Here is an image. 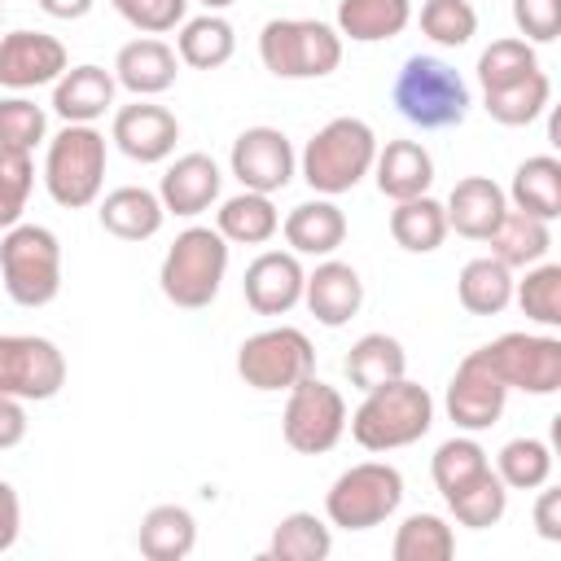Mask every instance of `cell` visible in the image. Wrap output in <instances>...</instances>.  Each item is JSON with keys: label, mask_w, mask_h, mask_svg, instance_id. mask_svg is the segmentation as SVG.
Segmentation results:
<instances>
[{"label": "cell", "mask_w": 561, "mask_h": 561, "mask_svg": "<svg viewBox=\"0 0 561 561\" xmlns=\"http://www.w3.org/2000/svg\"><path fill=\"white\" fill-rule=\"evenodd\" d=\"M48 140V114L31 96H0V149L35 153Z\"/></svg>", "instance_id": "cell-43"}, {"label": "cell", "mask_w": 561, "mask_h": 561, "mask_svg": "<svg viewBox=\"0 0 561 561\" xmlns=\"http://www.w3.org/2000/svg\"><path fill=\"white\" fill-rule=\"evenodd\" d=\"M118 9V18L127 26H136L140 35H167L184 22L188 0H110Z\"/></svg>", "instance_id": "cell-46"}, {"label": "cell", "mask_w": 561, "mask_h": 561, "mask_svg": "<svg viewBox=\"0 0 561 561\" xmlns=\"http://www.w3.org/2000/svg\"><path fill=\"white\" fill-rule=\"evenodd\" d=\"M486 465H491V460H486L482 443H478L473 434H456V438L438 443V451L430 456V478H434L438 495H451V491H460L469 478H478Z\"/></svg>", "instance_id": "cell-41"}, {"label": "cell", "mask_w": 561, "mask_h": 561, "mask_svg": "<svg viewBox=\"0 0 561 561\" xmlns=\"http://www.w3.org/2000/svg\"><path fill=\"white\" fill-rule=\"evenodd\" d=\"M403 504V473L386 460H359L333 478L324 495V517L337 530H373L390 522Z\"/></svg>", "instance_id": "cell-8"}, {"label": "cell", "mask_w": 561, "mask_h": 561, "mask_svg": "<svg viewBox=\"0 0 561 561\" xmlns=\"http://www.w3.org/2000/svg\"><path fill=\"white\" fill-rule=\"evenodd\" d=\"M96 219L110 237L118 241H149L162 232V197L153 188H140V184H123V188H110L96 206Z\"/></svg>", "instance_id": "cell-23"}, {"label": "cell", "mask_w": 561, "mask_h": 561, "mask_svg": "<svg viewBox=\"0 0 561 561\" xmlns=\"http://www.w3.org/2000/svg\"><path fill=\"white\" fill-rule=\"evenodd\" d=\"M228 167L232 175L241 180V188L250 193H280L294 171H298V158H294V145L280 127H245L237 140H232V153H228Z\"/></svg>", "instance_id": "cell-14"}, {"label": "cell", "mask_w": 561, "mask_h": 561, "mask_svg": "<svg viewBox=\"0 0 561 561\" xmlns=\"http://www.w3.org/2000/svg\"><path fill=\"white\" fill-rule=\"evenodd\" d=\"M215 228L232 245H263V241H272L280 232V215H276V206H272L267 193L241 188L237 197H228L215 210Z\"/></svg>", "instance_id": "cell-31"}, {"label": "cell", "mask_w": 561, "mask_h": 561, "mask_svg": "<svg viewBox=\"0 0 561 561\" xmlns=\"http://www.w3.org/2000/svg\"><path fill=\"white\" fill-rule=\"evenodd\" d=\"M390 237L408 254H434L447 241V210H443V202L430 197V193L408 197V202H394V210H390Z\"/></svg>", "instance_id": "cell-32"}, {"label": "cell", "mask_w": 561, "mask_h": 561, "mask_svg": "<svg viewBox=\"0 0 561 561\" xmlns=\"http://www.w3.org/2000/svg\"><path fill=\"white\" fill-rule=\"evenodd\" d=\"M237 53V31L224 13H202V18H184L180 35H175V57L193 70H219L228 66Z\"/></svg>", "instance_id": "cell-28"}, {"label": "cell", "mask_w": 561, "mask_h": 561, "mask_svg": "<svg viewBox=\"0 0 561 561\" xmlns=\"http://www.w3.org/2000/svg\"><path fill=\"white\" fill-rule=\"evenodd\" d=\"M26 403L22 399H9L0 394V451H13L22 438H26Z\"/></svg>", "instance_id": "cell-49"}, {"label": "cell", "mask_w": 561, "mask_h": 561, "mask_svg": "<svg viewBox=\"0 0 561 561\" xmlns=\"http://www.w3.org/2000/svg\"><path fill=\"white\" fill-rule=\"evenodd\" d=\"M412 22V0H337V35L355 44H381L403 35Z\"/></svg>", "instance_id": "cell-27"}, {"label": "cell", "mask_w": 561, "mask_h": 561, "mask_svg": "<svg viewBox=\"0 0 561 561\" xmlns=\"http://www.w3.org/2000/svg\"><path fill=\"white\" fill-rule=\"evenodd\" d=\"M508 390L557 394L561 390V337L552 333H500L482 346Z\"/></svg>", "instance_id": "cell-12"}, {"label": "cell", "mask_w": 561, "mask_h": 561, "mask_svg": "<svg viewBox=\"0 0 561 561\" xmlns=\"http://www.w3.org/2000/svg\"><path fill=\"white\" fill-rule=\"evenodd\" d=\"M333 552V530L324 517L316 513H285L267 539V557L272 561H324Z\"/></svg>", "instance_id": "cell-36"}, {"label": "cell", "mask_w": 561, "mask_h": 561, "mask_svg": "<svg viewBox=\"0 0 561 561\" xmlns=\"http://www.w3.org/2000/svg\"><path fill=\"white\" fill-rule=\"evenodd\" d=\"M114 75L83 61V66H66L61 79L53 83V114L66 123H96L110 105H114Z\"/></svg>", "instance_id": "cell-24"}, {"label": "cell", "mask_w": 561, "mask_h": 561, "mask_svg": "<svg viewBox=\"0 0 561 561\" xmlns=\"http://www.w3.org/2000/svg\"><path fill=\"white\" fill-rule=\"evenodd\" d=\"M513 298L526 320L557 329L561 324V263H530L522 280H513Z\"/></svg>", "instance_id": "cell-40"}, {"label": "cell", "mask_w": 561, "mask_h": 561, "mask_svg": "<svg viewBox=\"0 0 561 561\" xmlns=\"http://www.w3.org/2000/svg\"><path fill=\"white\" fill-rule=\"evenodd\" d=\"M105 184V136L92 123H66L44 149V188L57 206L83 210Z\"/></svg>", "instance_id": "cell-6"}, {"label": "cell", "mask_w": 561, "mask_h": 561, "mask_svg": "<svg viewBox=\"0 0 561 561\" xmlns=\"http://www.w3.org/2000/svg\"><path fill=\"white\" fill-rule=\"evenodd\" d=\"M66 386V355L39 333H0V394L44 403Z\"/></svg>", "instance_id": "cell-11"}, {"label": "cell", "mask_w": 561, "mask_h": 561, "mask_svg": "<svg viewBox=\"0 0 561 561\" xmlns=\"http://www.w3.org/2000/svg\"><path fill=\"white\" fill-rule=\"evenodd\" d=\"M495 473L508 491H539L552 478V447L543 438H508L495 456Z\"/></svg>", "instance_id": "cell-39"}, {"label": "cell", "mask_w": 561, "mask_h": 561, "mask_svg": "<svg viewBox=\"0 0 561 561\" xmlns=\"http://www.w3.org/2000/svg\"><path fill=\"white\" fill-rule=\"evenodd\" d=\"M443 500H447L451 517H456L460 526H469V530L500 526V522H504V513H508V486L500 482V473H495L491 465H486L478 478H469L460 491L443 495Z\"/></svg>", "instance_id": "cell-35"}, {"label": "cell", "mask_w": 561, "mask_h": 561, "mask_svg": "<svg viewBox=\"0 0 561 561\" xmlns=\"http://www.w3.org/2000/svg\"><path fill=\"white\" fill-rule=\"evenodd\" d=\"M31 188H35V162H31V153L0 149V228L22 224V210L31 202Z\"/></svg>", "instance_id": "cell-45"}, {"label": "cell", "mask_w": 561, "mask_h": 561, "mask_svg": "<svg viewBox=\"0 0 561 561\" xmlns=\"http://www.w3.org/2000/svg\"><path fill=\"white\" fill-rule=\"evenodd\" d=\"M136 548L149 561H184L197 548V522L184 504H153L140 517Z\"/></svg>", "instance_id": "cell-26"}, {"label": "cell", "mask_w": 561, "mask_h": 561, "mask_svg": "<svg viewBox=\"0 0 561 561\" xmlns=\"http://www.w3.org/2000/svg\"><path fill=\"white\" fill-rule=\"evenodd\" d=\"M513 22L526 44H552L561 35V0H513Z\"/></svg>", "instance_id": "cell-47"}, {"label": "cell", "mask_w": 561, "mask_h": 561, "mask_svg": "<svg viewBox=\"0 0 561 561\" xmlns=\"http://www.w3.org/2000/svg\"><path fill=\"white\" fill-rule=\"evenodd\" d=\"M280 434L298 456L333 451L346 434V399L337 394V386L320 381L316 373L302 377L298 386H289L285 412H280Z\"/></svg>", "instance_id": "cell-10"}, {"label": "cell", "mask_w": 561, "mask_h": 561, "mask_svg": "<svg viewBox=\"0 0 561 561\" xmlns=\"http://www.w3.org/2000/svg\"><path fill=\"white\" fill-rule=\"evenodd\" d=\"M535 530H539V539L561 543V491L548 482L539 486V500H535Z\"/></svg>", "instance_id": "cell-48"}, {"label": "cell", "mask_w": 561, "mask_h": 561, "mask_svg": "<svg viewBox=\"0 0 561 561\" xmlns=\"http://www.w3.org/2000/svg\"><path fill=\"white\" fill-rule=\"evenodd\" d=\"M390 557L394 561H451L456 557V535L438 513H412L394 530Z\"/></svg>", "instance_id": "cell-38"}, {"label": "cell", "mask_w": 561, "mask_h": 561, "mask_svg": "<svg viewBox=\"0 0 561 561\" xmlns=\"http://www.w3.org/2000/svg\"><path fill=\"white\" fill-rule=\"evenodd\" d=\"M421 31L443 48H465L478 35V9L469 0H425Z\"/></svg>", "instance_id": "cell-44"}, {"label": "cell", "mask_w": 561, "mask_h": 561, "mask_svg": "<svg viewBox=\"0 0 561 561\" xmlns=\"http://www.w3.org/2000/svg\"><path fill=\"white\" fill-rule=\"evenodd\" d=\"M491 241V254L504 263V267H530L539 259H548L552 250V228L548 219H535L526 210H504L500 228L486 237Z\"/></svg>", "instance_id": "cell-34"}, {"label": "cell", "mask_w": 561, "mask_h": 561, "mask_svg": "<svg viewBox=\"0 0 561 561\" xmlns=\"http://www.w3.org/2000/svg\"><path fill=\"white\" fill-rule=\"evenodd\" d=\"M548 96H552V83L543 70H530L526 79L517 83H504L495 92H482V105L486 114L500 123V127H526L535 123L543 110H548Z\"/></svg>", "instance_id": "cell-37"}, {"label": "cell", "mask_w": 561, "mask_h": 561, "mask_svg": "<svg viewBox=\"0 0 561 561\" xmlns=\"http://www.w3.org/2000/svg\"><path fill=\"white\" fill-rule=\"evenodd\" d=\"M342 373H346V381L364 394V390H373V386H386V381L403 377V373H408V351H403V342L390 337V333H364V337L346 351Z\"/></svg>", "instance_id": "cell-30"}, {"label": "cell", "mask_w": 561, "mask_h": 561, "mask_svg": "<svg viewBox=\"0 0 561 561\" xmlns=\"http://www.w3.org/2000/svg\"><path fill=\"white\" fill-rule=\"evenodd\" d=\"M70 66L66 44L48 31H9L0 35V88L31 92L44 83H57Z\"/></svg>", "instance_id": "cell-15"}, {"label": "cell", "mask_w": 561, "mask_h": 561, "mask_svg": "<svg viewBox=\"0 0 561 561\" xmlns=\"http://www.w3.org/2000/svg\"><path fill=\"white\" fill-rule=\"evenodd\" d=\"M0 18H4V4H0Z\"/></svg>", "instance_id": "cell-53"}, {"label": "cell", "mask_w": 561, "mask_h": 561, "mask_svg": "<svg viewBox=\"0 0 561 561\" xmlns=\"http://www.w3.org/2000/svg\"><path fill=\"white\" fill-rule=\"evenodd\" d=\"M197 4H206V13H219V9H228V4H237V0H197Z\"/></svg>", "instance_id": "cell-52"}, {"label": "cell", "mask_w": 561, "mask_h": 561, "mask_svg": "<svg viewBox=\"0 0 561 561\" xmlns=\"http://www.w3.org/2000/svg\"><path fill=\"white\" fill-rule=\"evenodd\" d=\"M430 425H434V399L421 381H408V377L364 390V403L346 416V430L364 451L412 447L430 434Z\"/></svg>", "instance_id": "cell-1"}, {"label": "cell", "mask_w": 561, "mask_h": 561, "mask_svg": "<svg viewBox=\"0 0 561 561\" xmlns=\"http://www.w3.org/2000/svg\"><path fill=\"white\" fill-rule=\"evenodd\" d=\"M302 302H307V311H311L324 329H342V324L355 320L359 307H364V280H359V272H355L351 263L324 259V263H316V272H307V280H302Z\"/></svg>", "instance_id": "cell-19"}, {"label": "cell", "mask_w": 561, "mask_h": 561, "mask_svg": "<svg viewBox=\"0 0 561 561\" xmlns=\"http://www.w3.org/2000/svg\"><path fill=\"white\" fill-rule=\"evenodd\" d=\"M508 202H513V210H526V215L552 224L561 215V162L552 153H535V158L517 162Z\"/></svg>", "instance_id": "cell-29"}, {"label": "cell", "mask_w": 561, "mask_h": 561, "mask_svg": "<svg viewBox=\"0 0 561 561\" xmlns=\"http://www.w3.org/2000/svg\"><path fill=\"white\" fill-rule=\"evenodd\" d=\"M302 280H307V272L294 250H263L245 267L241 289H245V302L254 316H285L302 302Z\"/></svg>", "instance_id": "cell-17"}, {"label": "cell", "mask_w": 561, "mask_h": 561, "mask_svg": "<svg viewBox=\"0 0 561 561\" xmlns=\"http://www.w3.org/2000/svg\"><path fill=\"white\" fill-rule=\"evenodd\" d=\"M4 294L18 307H48L61 294V241L44 224H13L0 241Z\"/></svg>", "instance_id": "cell-5"}, {"label": "cell", "mask_w": 561, "mask_h": 561, "mask_svg": "<svg viewBox=\"0 0 561 561\" xmlns=\"http://www.w3.org/2000/svg\"><path fill=\"white\" fill-rule=\"evenodd\" d=\"M530 70H539V57H535V44H526L522 35L491 39V48H482V57H478V83H482V92H495L504 83H517Z\"/></svg>", "instance_id": "cell-42"}, {"label": "cell", "mask_w": 561, "mask_h": 561, "mask_svg": "<svg viewBox=\"0 0 561 561\" xmlns=\"http://www.w3.org/2000/svg\"><path fill=\"white\" fill-rule=\"evenodd\" d=\"M22 535V500L13 491V482L0 478V552H9Z\"/></svg>", "instance_id": "cell-50"}, {"label": "cell", "mask_w": 561, "mask_h": 561, "mask_svg": "<svg viewBox=\"0 0 561 561\" xmlns=\"http://www.w3.org/2000/svg\"><path fill=\"white\" fill-rule=\"evenodd\" d=\"M259 57L276 79H324L342 66V35L320 18H272L259 31Z\"/></svg>", "instance_id": "cell-7"}, {"label": "cell", "mask_w": 561, "mask_h": 561, "mask_svg": "<svg viewBox=\"0 0 561 561\" xmlns=\"http://www.w3.org/2000/svg\"><path fill=\"white\" fill-rule=\"evenodd\" d=\"M219 188H224L219 162L210 153H184V158H175L162 171L158 197H162V210L167 215L193 219V215H202V210H210L219 202Z\"/></svg>", "instance_id": "cell-18"}, {"label": "cell", "mask_w": 561, "mask_h": 561, "mask_svg": "<svg viewBox=\"0 0 561 561\" xmlns=\"http://www.w3.org/2000/svg\"><path fill=\"white\" fill-rule=\"evenodd\" d=\"M443 210H447V232L469 237V241H486L508 210V193L491 175H465L447 193Z\"/></svg>", "instance_id": "cell-20"}, {"label": "cell", "mask_w": 561, "mask_h": 561, "mask_svg": "<svg viewBox=\"0 0 561 561\" xmlns=\"http://www.w3.org/2000/svg\"><path fill=\"white\" fill-rule=\"evenodd\" d=\"M373 180H377V193L390 202L421 197L434 184V158L421 140H386V149H377L373 158Z\"/></svg>", "instance_id": "cell-22"}, {"label": "cell", "mask_w": 561, "mask_h": 561, "mask_svg": "<svg viewBox=\"0 0 561 561\" xmlns=\"http://www.w3.org/2000/svg\"><path fill=\"white\" fill-rule=\"evenodd\" d=\"M228 276V241L219 237V228H206V224H193L184 228L167 254H162V267H158V285H162V298L175 302L180 311H202L219 298V285Z\"/></svg>", "instance_id": "cell-3"}, {"label": "cell", "mask_w": 561, "mask_h": 561, "mask_svg": "<svg viewBox=\"0 0 561 561\" xmlns=\"http://www.w3.org/2000/svg\"><path fill=\"white\" fill-rule=\"evenodd\" d=\"M316 373V346L302 329L294 324H276V329H263V333H250L241 346H237V377L250 386V390H263V394H276V390H289L298 386L302 377Z\"/></svg>", "instance_id": "cell-9"}, {"label": "cell", "mask_w": 561, "mask_h": 561, "mask_svg": "<svg viewBox=\"0 0 561 561\" xmlns=\"http://www.w3.org/2000/svg\"><path fill=\"white\" fill-rule=\"evenodd\" d=\"M504 403H508V386H504L500 373L491 368L486 351H482V346L469 351V355L456 364V373H451V381H447V399H443L451 425L465 430V434H482V430H491V425L504 416Z\"/></svg>", "instance_id": "cell-13"}, {"label": "cell", "mask_w": 561, "mask_h": 561, "mask_svg": "<svg viewBox=\"0 0 561 561\" xmlns=\"http://www.w3.org/2000/svg\"><path fill=\"white\" fill-rule=\"evenodd\" d=\"M373 158H377V131L364 118L342 114V118H329L307 140L298 171L311 184V193L337 197V193H351L373 171Z\"/></svg>", "instance_id": "cell-2"}, {"label": "cell", "mask_w": 561, "mask_h": 561, "mask_svg": "<svg viewBox=\"0 0 561 561\" xmlns=\"http://www.w3.org/2000/svg\"><path fill=\"white\" fill-rule=\"evenodd\" d=\"M175 75H180V57L158 35L131 39L114 57V83L127 88L131 96H158V92H167L175 83Z\"/></svg>", "instance_id": "cell-21"}, {"label": "cell", "mask_w": 561, "mask_h": 561, "mask_svg": "<svg viewBox=\"0 0 561 561\" xmlns=\"http://www.w3.org/2000/svg\"><path fill=\"white\" fill-rule=\"evenodd\" d=\"M456 298L469 316H500L513 302V267H504L495 254L469 259L456 276Z\"/></svg>", "instance_id": "cell-33"}, {"label": "cell", "mask_w": 561, "mask_h": 561, "mask_svg": "<svg viewBox=\"0 0 561 561\" xmlns=\"http://www.w3.org/2000/svg\"><path fill=\"white\" fill-rule=\"evenodd\" d=\"M48 18H57V22H79V18H88L92 13V4L96 0H35Z\"/></svg>", "instance_id": "cell-51"}, {"label": "cell", "mask_w": 561, "mask_h": 561, "mask_svg": "<svg viewBox=\"0 0 561 561\" xmlns=\"http://www.w3.org/2000/svg\"><path fill=\"white\" fill-rule=\"evenodd\" d=\"M110 140L131 158V162H162L175 153V140H180V123L167 105H153L145 96H136V105H123L114 114V127H110Z\"/></svg>", "instance_id": "cell-16"}, {"label": "cell", "mask_w": 561, "mask_h": 561, "mask_svg": "<svg viewBox=\"0 0 561 561\" xmlns=\"http://www.w3.org/2000/svg\"><path fill=\"white\" fill-rule=\"evenodd\" d=\"M390 96H394L399 114L421 131L460 127L469 114V83L460 79L456 66H447L443 57H430V53H416L399 66Z\"/></svg>", "instance_id": "cell-4"}, {"label": "cell", "mask_w": 561, "mask_h": 561, "mask_svg": "<svg viewBox=\"0 0 561 561\" xmlns=\"http://www.w3.org/2000/svg\"><path fill=\"white\" fill-rule=\"evenodd\" d=\"M285 241L294 254H311V259H329L342 241H346V215L337 210V202L316 197V202H298L285 224H280Z\"/></svg>", "instance_id": "cell-25"}]
</instances>
